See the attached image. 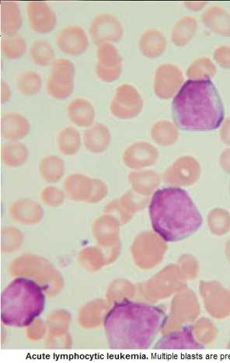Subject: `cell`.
Segmentation results:
<instances>
[{
  "instance_id": "6da1fadb",
  "label": "cell",
  "mask_w": 230,
  "mask_h": 363,
  "mask_svg": "<svg viewBox=\"0 0 230 363\" xmlns=\"http://www.w3.org/2000/svg\"><path fill=\"white\" fill-rule=\"evenodd\" d=\"M166 322L158 306L124 300L115 304L104 322L110 350H146Z\"/></svg>"
},
{
  "instance_id": "7a4b0ae2",
  "label": "cell",
  "mask_w": 230,
  "mask_h": 363,
  "mask_svg": "<svg viewBox=\"0 0 230 363\" xmlns=\"http://www.w3.org/2000/svg\"><path fill=\"white\" fill-rule=\"evenodd\" d=\"M174 123L188 132H209L224 122V109L215 85L209 79L188 80L172 103Z\"/></svg>"
},
{
  "instance_id": "3957f363",
  "label": "cell",
  "mask_w": 230,
  "mask_h": 363,
  "mask_svg": "<svg viewBox=\"0 0 230 363\" xmlns=\"http://www.w3.org/2000/svg\"><path fill=\"white\" fill-rule=\"evenodd\" d=\"M149 211L154 230L166 242L185 240L202 224V217L192 198L180 188L157 190Z\"/></svg>"
},
{
  "instance_id": "277c9868",
  "label": "cell",
  "mask_w": 230,
  "mask_h": 363,
  "mask_svg": "<svg viewBox=\"0 0 230 363\" xmlns=\"http://www.w3.org/2000/svg\"><path fill=\"white\" fill-rule=\"evenodd\" d=\"M45 296L33 280L18 278L1 296V320L9 327L23 328L33 324L45 310Z\"/></svg>"
},
{
  "instance_id": "5b68a950",
  "label": "cell",
  "mask_w": 230,
  "mask_h": 363,
  "mask_svg": "<svg viewBox=\"0 0 230 363\" xmlns=\"http://www.w3.org/2000/svg\"><path fill=\"white\" fill-rule=\"evenodd\" d=\"M76 67L72 61L59 58L51 65V71L47 79V90L55 98H65L73 92Z\"/></svg>"
},
{
  "instance_id": "8992f818",
  "label": "cell",
  "mask_w": 230,
  "mask_h": 363,
  "mask_svg": "<svg viewBox=\"0 0 230 363\" xmlns=\"http://www.w3.org/2000/svg\"><path fill=\"white\" fill-rule=\"evenodd\" d=\"M123 70V59L113 44L98 45L95 72L105 83H112L120 78Z\"/></svg>"
},
{
  "instance_id": "52a82bcc",
  "label": "cell",
  "mask_w": 230,
  "mask_h": 363,
  "mask_svg": "<svg viewBox=\"0 0 230 363\" xmlns=\"http://www.w3.org/2000/svg\"><path fill=\"white\" fill-rule=\"evenodd\" d=\"M90 35L97 46L113 44L122 38L124 28L120 20L113 13H101L95 16L91 21Z\"/></svg>"
},
{
  "instance_id": "ba28073f",
  "label": "cell",
  "mask_w": 230,
  "mask_h": 363,
  "mask_svg": "<svg viewBox=\"0 0 230 363\" xmlns=\"http://www.w3.org/2000/svg\"><path fill=\"white\" fill-rule=\"evenodd\" d=\"M57 44L62 52L77 56L88 50L90 39L82 27L68 26L59 31Z\"/></svg>"
},
{
  "instance_id": "9c48e42d",
  "label": "cell",
  "mask_w": 230,
  "mask_h": 363,
  "mask_svg": "<svg viewBox=\"0 0 230 363\" xmlns=\"http://www.w3.org/2000/svg\"><path fill=\"white\" fill-rule=\"evenodd\" d=\"M27 16L30 29L38 34L50 33L58 22L57 13L45 2H29Z\"/></svg>"
},
{
  "instance_id": "30bf717a",
  "label": "cell",
  "mask_w": 230,
  "mask_h": 363,
  "mask_svg": "<svg viewBox=\"0 0 230 363\" xmlns=\"http://www.w3.org/2000/svg\"><path fill=\"white\" fill-rule=\"evenodd\" d=\"M23 18L20 6L16 2H1L0 5V28L4 36L18 35Z\"/></svg>"
},
{
  "instance_id": "8fae6325",
  "label": "cell",
  "mask_w": 230,
  "mask_h": 363,
  "mask_svg": "<svg viewBox=\"0 0 230 363\" xmlns=\"http://www.w3.org/2000/svg\"><path fill=\"white\" fill-rule=\"evenodd\" d=\"M156 350L202 349L194 340L192 330L185 328L180 333L166 335L155 346Z\"/></svg>"
},
{
  "instance_id": "7c38bea8",
  "label": "cell",
  "mask_w": 230,
  "mask_h": 363,
  "mask_svg": "<svg viewBox=\"0 0 230 363\" xmlns=\"http://www.w3.org/2000/svg\"><path fill=\"white\" fill-rule=\"evenodd\" d=\"M138 101L137 89L130 84H123L117 88L114 109L119 114H130Z\"/></svg>"
},
{
  "instance_id": "4fadbf2b",
  "label": "cell",
  "mask_w": 230,
  "mask_h": 363,
  "mask_svg": "<svg viewBox=\"0 0 230 363\" xmlns=\"http://www.w3.org/2000/svg\"><path fill=\"white\" fill-rule=\"evenodd\" d=\"M164 48L165 40L163 35L155 30L145 32L139 38V50L148 58H155L160 55Z\"/></svg>"
},
{
  "instance_id": "5bb4252c",
  "label": "cell",
  "mask_w": 230,
  "mask_h": 363,
  "mask_svg": "<svg viewBox=\"0 0 230 363\" xmlns=\"http://www.w3.org/2000/svg\"><path fill=\"white\" fill-rule=\"evenodd\" d=\"M30 58L39 67L52 65L54 60V50L52 44L44 38H37L30 48Z\"/></svg>"
},
{
  "instance_id": "9a60e30c",
  "label": "cell",
  "mask_w": 230,
  "mask_h": 363,
  "mask_svg": "<svg viewBox=\"0 0 230 363\" xmlns=\"http://www.w3.org/2000/svg\"><path fill=\"white\" fill-rule=\"evenodd\" d=\"M27 48L26 39L23 36H4L1 39V51L6 60L21 59L26 53Z\"/></svg>"
},
{
  "instance_id": "2e32d148",
  "label": "cell",
  "mask_w": 230,
  "mask_h": 363,
  "mask_svg": "<svg viewBox=\"0 0 230 363\" xmlns=\"http://www.w3.org/2000/svg\"><path fill=\"white\" fill-rule=\"evenodd\" d=\"M178 82V72L174 67L164 65L159 68L155 78V85L158 92L170 91L173 85Z\"/></svg>"
},
{
  "instance_id": "e0dca14e",
  "label": "cell",
  "mask_w": 230,
  "mask_h": 363,
  "mask_svg": "<svg viewBox=\"0 0 230 363\" xmlns=\"http://www.w3.org/2000/svg\"><path fill=\"white\" fill-rule=\"evenodd\" d=\"M18 90L23 94H37L42 85V79L38 72L28 70L18 76L17 79Z\"/></svg>"
},
{
  "instance_id": "ac0fdd59",
  "label": "cell",
  "mask_w": 230,
  "mask_h": 363,
  "mask_svg": "<svg viewBox=\"0 0 230 363\" xmlns=\"http://www.w3.org/2000/svg\"><path fill=\"white\" fill-rule=\"evenodd\" d=\"M72 111L78 122H81L83 123H86V119H88L91 116V109L84 101H78L74 102L72 107Z\"/></svg>"
}]
</instances>
